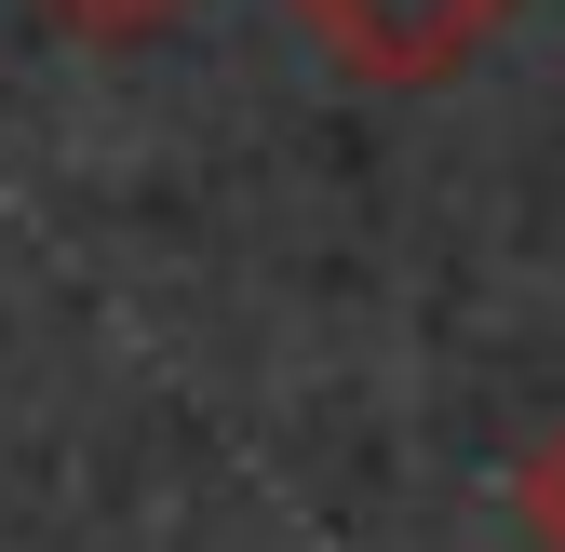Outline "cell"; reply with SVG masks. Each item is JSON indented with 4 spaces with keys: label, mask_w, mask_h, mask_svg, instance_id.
Segmentation results:
<instances>
[{
    "label": "cell",
    "mask_w": 565,
    "mask_h": 552,
    "mask_svg": "<svg viewBox=\"0 0 565 552\" xmlns=\"http://www.w3.org/2000/svg\"><path fill=\"white\" fill-rule=\"evenodd\" d=\"M297 28H310V54L337 82L431 95V82H458V67L512 28V0H297Z\"/></svg>",
    "instance_id": "cell-1"
},
{
    "label": "cell",
    "mask_w": 565,
    "mask_h": 552,
    "mask_svg": "<svg viewBox=\"0 0 565 552\" xmlns=\"http://www.w3.org/2000/svg\"><path fill=\"white\" fill-rule=\"evenodd\" d=\"M499 499H512V526H525L539 552H565V418H552V432L499 471Z\"/></svg>",
    "instance_id": "cell-2"
},
{
    "label": "cell",
    "mask_w": 565,
    "mask_h": 552,
    "mask_svg": "<svg viewBox=\"0 0 565 552\" xmlns=\"http://www.w3.org/2000/svg\"><path fill=\"white\" fill-rule=\"evenodd\" d=\"M41 14H54L67 41H149V28L189 14V0H41Z\"/></svg>",
    "instance_id": "cell-3"
}]
</instances>
